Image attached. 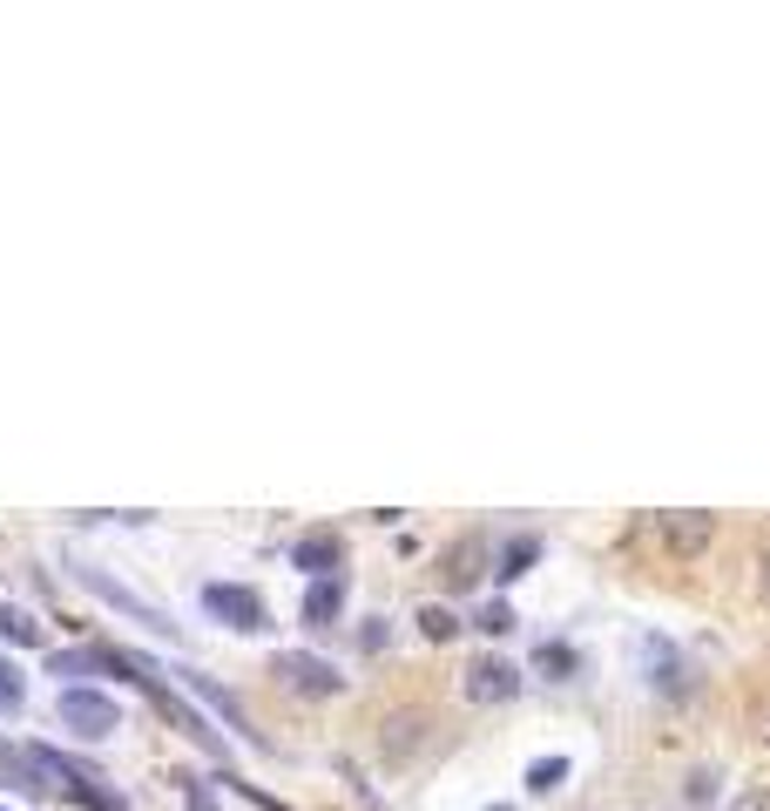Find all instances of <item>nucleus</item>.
<instances>
[{
	"instance_id": "1",
	"label": "nucleus",
	"mask_w": 770,
	"mask_h": 811,
	"mask_svg": "<svg viewBox=\"0 0 770 811\" xmlns=\"http://www.w3.org/2000/svg\"><path fill=\"white\" fill-rule=\"evenodd\" d=\"M61 723L74 730V738H116L122 730V710H116V697H102V690H89V683H68L61 690Z\"/></svg>"
},
{
	"instance_id": "2",
	"label": "nucleus",
	"mask_w": 770,
	"mask_h": 811,
	"mask_svg": "<svg viewBox=\"0 0 770 811\" xmlns=\"http://www.w3.org/2000/svg\"><path fill=\"white\" fill-rule=\"evenodd\" d=\"M203 609H210L223 629H237V635H264V629H271L264 595L243 589V582H210V589H203Z\"/></svg>"
},
{
	"instance_id": "3",
	"label": "nucleus",
	"mask_w": 770,
	"mask_h": 811,
	"mask_svg": "<svg viewBox=\"0 0 770 811\" xmlns=\"http://www.w3.org/2000/svg\"><path fill=\"white\" fill-rule=\"evenodd\" d=\"M271 677H278L284 690H298V697H338V690H346V677H338L324 657H311V649H278V657H271Z\"/></svg>"
},
{
	"instance_id": "4",
	"label": "nucleus",
	"mask_w": 770,
	"mask_h": 811,
	"mask_svg": "<svg viewBox=\"0 0 770 811\" xmlns=\"http://www.w3.org/2000/svg\"><path fill=\"white\" fill-rule=\"evenodd\" d=\"M460 690H467V703H513V697H521V670L500 663V657H480Z\"/></svg>"
},
{
	"instance_id": "5",
	"label": "nucleus",
	"mask_w": 770,
	"mask_h": 811,
	"mask_svg": "<svg viewBox=\"0 0 770 811\" xmlns=\"http://www.w3.org/2000/svg\"><path fill=\"white\" fill-rule=\"evenodd\" d=\"M74 575H81V582H89V589H96V595H102V602H116V609H122V615H136V622H142V629H169V615H162V609H156V602H142V595H136V589H122V582H116V575H102V568H74Z\"/></svg>"
},
{
	"instance_id": "6",
	"label": "nucleus",
	"mask_w": 770,
	"mask_h": 811,
	"mask_svg": "<svg viewBox=\"0 0 770 811\" xmlns=\"http://www.w3.org/2000/svg\"><path fill=\"white\" fill-rule=\"evenodd\" d=\"M642 657H649V690H656V697H682V690H690L682 649H676L669 635H649V642H642Z\"/></svg>"
},
{
	"instance_id": "7",
	"label": "nucleus",
	"mask_w": 770,
	"mask_h": 811,
	"mask_svg": "<svg viewBox=\"0 0 770 811\" xmlns=\"http://www.w3.org/2000/svg\"><path fill=\"white\" fill-rule=\"evenodd\" d=\"M291 568H304L311 582H331L338 568H346V548H338V534H304V541H291Z\"/></svg>"
},
{
	"instance_id": "8",
	"label": "nucleus",
	"mask_w": 770,
	"mask_h": 811,
	"mask_svg": "<svg viewBox=\"0 0 770 811\" xmlns=\"http://www.w3.org/2000/svg\"><path fill=\"white\" fill-rule=\"evenodd\" d=\"M656 534L669 541V554H703L710 534H717V521L710 514H656Z\"/></svg>"
},
{
	"instance_id": "9",
	"label": "nucleus",
	"mask_w": 770,
	"mask_h": 811,
	"mask_svg": "<svg viewBox=\"0 0 770 811\" xmlns=\"http://www.w3.org/2000/svg\"><path fill=\"white\" fill-rule=\"evenodd\" d=\"M338 615H346V575H331V582H311V589H304V609H298V622H304V629H331Z\"/></svg>"
},
{
	"instance_id": "10",
	"label": "nucleus",
	"mask_w": 770,
	"mask_h": 811,
	"mask_svg": "<svg viewBox=\"0 0 770 811\" xmlns=\"http://www.w3.org/2000/svg\"><path fill=\"white\" fill-rule=\"evenodd\" d=\"M183 683H190V690H197V697H203V703H210V710H217V717H223L230 730H243V738L257 744V730H250V717H243V703H237L230 690H217V683H210L203 670H183Z\"/></svg>"
},
{
	"instance_id": "11",
	"label": "nucleus",
	"mask_w": 770,
	"mask_h": 811,
	"mask_svg": "<svg viewBox=\"0 0 770 811\" xmlns=\"http://www.w3.org/2000/svg\"><path fill=\"white\" fill-rule=\"evenodd\" d=\"M534 561H541V541H534V534H513V541L500 548V568H493V575H500V582H521Z\"/></svg>"
},
{
	"instance_id": "12",
	"label": "nucleus",
	"mask_w": 770,
	"mask_h": 811,
	"mask_svg": "<svg viewBox=\"0 0 770 811\" xmlns=\"http://www.w3.org/2000/svg\"><path fill=\"white\" fill-rule=\"evenodd\" d=\"M534 670H541L548 683H568V677H574V649H568V642H541V649H534Z\"/></svg>"
},
{
	"instance_id": "13",
	"label": "nucleus",
	"mask_w": 770,
	"mask_h": 811,
	"mask_svg": "<svg viewBox=\"0 0 770 811\" xmlns=\"http://www.w3.org/2000/svg\"><path fill=\"white\" fill-rule=\"evenodd\" d=\"M561 784H568V758H534V764H528V791L548 798V791H561Z\"/></svg>"
},
{
	"instance_id": "14",
	"label": "nucleus",
	"mask_w": 770,
	"mask_h": 811,
	"mask_svg": "<svg viewBox=\"0 0 770 811\" xmlns=\"http://www.w3.org/2000/svg\"><path fill=\"white\" fill-rule=\"evenodd\" d=\"M0 635H8V642H21V649H28V642L41 635V622H34L28 609H14V602H0Z\"/></svg>"
},
{
	"instance_id": "15",
	"label": "nucleus",
	"mask_w": 770,
	"mask_h": 811,
	"mask_svg": "<svg viewBox=\"0 0 770 811\" xmlns=\"http://www.w3.org/2000/svg\"><path fill=\"white\" fill-rule=\"evenodd\" d=\"M473 561H480V548H473V541H460V548L447 554V582H453V589H473V575H480Z\"/></svg>"
},
{
	"instance_id": "16",
	"label": "nucleus",
	"mask_w": 770,
	"mask_h": 811,
	"mask_svg": "<svg viewBox=\"0 0 770 811\" xmlns=\"http://www.w3.org/2000/svg\"><path fill=\"white\" fill-rule=\"evenodd\" d=\"M68 798H74V804H89V811H129V804H122L116 791H102V778H81V784H74Z\"/></svg>"
},
{
	"instance_id": "17",
	"label": "nucleus",
	"mask_w": 770,
	"mask_h": 811,
	"mask_svg": "<svg viewBox=\"0 0 770 811\" xmlns=\"http://www.w3.org/2000/svg\"><path fill=\"white\" fill-rule=\"evenodd\" d=\"M419 629H426V642H453V629H460V622H453V609L426 602V609H419Z\"/></svg>"
},
{
	"instance_id": "18",
	"label": "nucleus",
	"mask_w": 770,
	"mask_h": 811,
	"mask_svg": "<svg viewBox=\"0 0 770 811\" xmlns=\"http://www.w3.org/2000/svg\"><path fill=\"white\" fill-rule=\"evenodd\" d=\"M28 703V683H21V670L0 657V710H21Z\"/></svg>"
},
{
	"instance_id": "19",
	"label": "nucleus",
	"mask_w": 770,
	"mask_h": 811,
	"mask_svg": "<svg viewBox=\"0 0 770 811\" xmlns=\"http://www.w3.org/2000/svg\"><path fill=\"white\" fill-rule=\"evenodd\" d=\"M473 629H487V635H507V629H513V609H507V602H487V609L473 615Z\"/></svg>"
},
{
	"instance_id": "20",
	"label": "nucleus",
	"mask_w": 770,
	"mask_h": 811,
	"mask_svg": "<svg viewBox=\"0 0 770 811\" xmlns=\"http://www.w3.org/2000/svg\"><path fill=\"white\" fill-rule=\"evenodd\" d=\"M183 798H190V811H223V804H217V791H210L203 778H183Z\"/></svg>"
},
{
	"instance_id": "21",
	"label": "nucleus",
	"mask_w": 770,
	"mask_h": 811,
	"mask_svg": "<svg viewBox=\"0 0 770 811\" xmlns=\"http://www.w3.org/2000/svg\"><path fill=\"white\" fill-rule=\"evenodd\" d=\"M730 811H770V784H743V791L730 798Z\"/></svg>"
},
{
	"instance_id": "22",
	"label": "nucleus",
	"mask_w": 770,
	"mask_h": 811,
	"mask_svg": "<svg viewBox=\"0 0 770 811\" xmlns=\"http://www.w3.org/2000/svg\"><path fill=\"white\" fill-rule=\"evenodd\" d=\"M412 730H426L419 717H392V738H386V751H412Z\"/></svg>"
},
{
	"instance_id": "23",
	"label": "nucleus",
	"mask_w": 770,
	"mask_h": 811,
	"mask_svg": "<svg viewBox=\"0 0 770 811\" xmlns=\"http://www.w3.org/2000/svg\"><path fill=\"white\" fill-rule=\"evenodd\" d=\"M487 811H507V804H487Z\"/></svg>"
},
{
	"instance_id": "24",
	"label": "nucleus",
	"mask_w": 770,
	"mask_h": 811,
	"mask_svg": "<svg viewBox=\"0 0 770 811\" xmlns=\"http://www.w3.org/2000/svg\"><path fill=\"white\" fill-rule=\"evenodd\" d=\"M0 811H8V804H0Z\"/></svg>"
}]
</instances>
